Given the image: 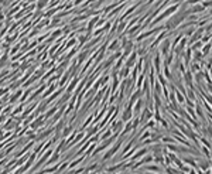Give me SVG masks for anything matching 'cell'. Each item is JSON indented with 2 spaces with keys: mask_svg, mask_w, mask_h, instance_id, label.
Masks as SVG:
<instances>
[{
  "mask_svg": "<svg viewBox=\"0 0 212 174\" xmlns=\"http://www.w3.org/2000/svg\"><path fill=\"white\" fill-rule=\"evenodd\" d=\"M123 143H125V139H123V137H119V139H117V142H115V143H113L112 146L108 149V151L105 153V156L100 159V163L105 164L108 160H110V159H112L113 156H115V154H116L117 151L120 150V147H122Z\"/></svg>",
  "mask_w": 212,
  "mask_h": 174,
  "instance_id": "1",
  "label": "cell"
},
{
  "mask_svg": "<svg viewBox=\"0 0 212 174\" xmlns=\"http://www.w3.org/2000/svg\"><path fill=\"white\" fill-rule=\"evenodd\" d=\"M45 117H44V115H38V116L34 117V121L31 122L30 125H28V127H31L33 130H38L40 127H43L44 125H45Z\"/></svg>",
  "mask_w": 212,
  "mask_h": 174,
  "instance_id": "2",
  "label": "cell"
},
{
  "mask_svg": "<svg viewBox=\"0 0 212 174\" xmlns=\"http://www.w3.org/2000/svg\"><path fill=\"white\" fill-rule=\"evenodd\" d=\"M147 153H149V147H143V146H142V147H139L136 151H134V154H133L129 160L136 161V160H139V159H142L143 156H146Z\"/></svg>",
  "mask_w": 212,
  "mask_h": 174,
  "instance_id": "3",
  "label": "cell"
},
{
  "mask_svg": "<svg viewBox=\"0 0 212 174\" xmlns=\"http://www.w3.org/2000/svg\"><path fill=\"white\" fill-rule=\"evenodd\" d=\"M137 57H139V55H137L136 51H132L129 57H126V60H125V64H123V65H125V67H127V68H132L133 65H136Z\"/></svg>",
  "mask_w": 212,
  "mask_h": 174,
  "instance_id": "4",
  "label": "cell"
},
{
  "mask_svg": "<svg viewBox=\"0 0 212 174\" xmlns=\"http://www.w3.org/2000/svg\"><path fill=\"white\" fill-rule=\"evenodd\" d=\"M170 47H171V43H170V40L167 38V40H164L161 43V47H160V51L159 53L161 54V57H167L171 51H170Z\"/></svg>",
  "mask_w": 212,
  "mask_h": 174,
  "instance_id": "5",
  "label": "cell"
},
{
  "mask_svg": "<svg viewBox=\"0 0 212 174\" xmlns=\"http://www.w3.org/2000/svg\"><path fill=\"white\" fill-rule=\"evenodd\" d=\"M153 68H154V71H156L157 74H160V72H163L161 71V55H160V53L157 51L156 55H154V60H153Z\"/></svg>",
  "mask_w": 212,
  "mask_h": 174,
  "instance_id": "6",
  "label": "cell"
},
{
  "mask_svg": "<svg viewBox=\"0 0 212 174\" xmlns=\"http://www.w3.org/2000/svg\"><path fill=\"white\" fill-rule=\"evenodd\" d=\"M81 78H82V77H74L72 81H70V84H68V87H66L65 92H68V94H72L74 91H75L76 85H78V82L81 81Z\"/></svg>",
  "mask_w": 212,
  "mask_h": 174,
  "instance_id": "7",
  "label": "cell"
},
{
  "mask_svg": "<svg viewBox=\"0 0 212 174\" xmlns=\"http://www.w3.org/2000/svg\"><path fill=\"white\" fill-rule=\"evenodd\" d=\"M117 48H120V40L116 37L112 41V44H109V45L106 47V51H108V53H113V51H116Z\"/></svg>",
  "mask_w": 212,
  "mask_h": 174,
  "instance_id": "8",
  "label": "cell"
},
{
  "mask_svg": "<svg viewBox=\"0 0 212 174\" xmlns=\"http://www.w3.org/2000/svg\"><path fill=\"white\" fill-rule=\"evenodd\" d=\"M16 125H17V122H14L13 119H9V121L6 122V123H3L2 125V130H4V132H7V130H11V129H14L16 127Z\"/></svg>",
  "mask_w": 212,
  "mask_h": 174,
  "instance_id": "9",
  "label": "cell"
},
{
  "mask_svg": "<svg viewBox=\"0 0 212 174\" xmlns=\"http://www.w3.org/2000/svg\"><path fill=\"white\" fill-rule=\"evenodd\" d=\"M57 88H58V84H51L48 88H45V91H44L43 94H41V99H45V98L48 96L50 94H53Z\"/></svg>",
  "mask_w": 212,
  "mask_h": 174,
  "instance_id": "10",
  "label": "cell"
},
{
  "mask_svg": "<svg viewBox=\"0 0 212 174\" xmlns=\"http://www.w3.org/2000/svg\"><path fill=\"white\" fill-rule=\"evenodd\" d=\"M21 94H23V89H17L14 94H11L10 95V99H9V104L10 105H14L19 100V98L21 96Z\"/></svg>",
  "mask_w": 212,
  "mask_h": 174,
  "instance_id": "11",
  "label": "cell"
},
{
  "mask_svg": "<svg viewBox=\"0 0 212 174\" xmlns=\"http://www.w3.org/2000/svg\"><path fill=\"white\" fill-rule=\"evenodd\" d=\"M58 111V106L57 105H54L51 109H48V112H45V115H44V117H45V121H48V119H51V117L55 115V112Z\"/></svg>",
  "mask_w": 212,
  "mask_h": 174,
  "instance_id": "12",
  "label": "cell"
},
{
  "mask_svg": "<svg viewBox=\"0 0 212 174\" xmlns=\"http://www.w3.org/2000/svg\"><path fill=\"white\" fill-rule=\"evenodd\" d=\"M71 99V94H68V92H65V94H64L62 95V98H61V99L60 100H58V102H57V106H58V108H60V106H62V105L64 104H65V102H68V100H70Z\"/></svg>",
  "mask_w": 212,
  "mask_h": 174,
  "instance_id": "13",
  "label": "cell"
},
{
  "mask_svg": "<svg viewBox=\"0 0 212 174\" xmlns=\"http://www.w3.org/2000/svg\"><path fill=\"white\" fill-rule=\"evenodd\" d=\"M181 161H182L184 164H188V166L194 167V168L197 167V161H195V159H192V157H187V156H185V157H182Z\"/></svg>",
  "mask_w": 212,
  "mask_h": 174,
  "instance_id": "14",
  "label": "cell"
},
{
  "mask_svg": "<svg viewBox=\"0 0 212 174\" xmlns=\"http://www.w3.org/2000/svg\"><path fill=\"white\" fill-rule=\"evenodd\" d=\"M24 108H26V105L24 104H20L17 108H14V111H11V113H10V117H13V116H17L19 113H21V112L24 111Z\"/></svg>",
  "mask_w": 212,
  "mask_h": 174,
  "instance_id": "15",
  "label": "cell"
},
{
  "mask_svg": "<svg viewBox=\"0 0 212 174\" xmlns=\"http://www.w3.org/2000/svg\"><path fill=\"white\" fill-rule=\"evenodd\" d=\"M201 54H202V57H209L211 55V43H206V45H204Z\"/></svg>",
  "mask_w": 212,
  "mask_h": 174,
  "instance_id": "16",
  "label": "cell"
},
{
  "mask_svg": "<svg viewBox=\"0 0 212 174\" xmlns=\"http://www.w3.org/2000/svg\"><path fill=\"white\" fill-rule=\"evenodd\" d=\"M205 10L204 7L201 6V4H195V6L192 7V9H189V13L191 14H195V13H202V11Z\"/></svg>",
  "mask_w": 212,
  "mask_h": 174,
  "instance_id": "17",
  "label": "cell"
},
{
  "mask_svg": "<svg viewBox=\"0 0 212 174\" xmlns=\"http://www.w3.org/2000/svg\"><path fill=\"white\" fill-rule=\"evenodd\" d=\"M160 123L163 125V127H164L166 130H168V129H170V125L167 123V121H166V119H164V117H161V119H160Z\"/></svg>",
  "mask_w": 212,
  "mask_h": 174,
  "instance_id": "18",
  "label": "cell"
},
{
  "mask_svg": "<svg viewBox=\"0 0 212 174\" xmlns=\"http://www.w3.org/2000/svg\"><path fill=\"white\" fill-rule=\"evenodd\" d=\"M10 92V88H0V98L3 96V95L9 94Z\"/></svg>",
  "mask_w": 212,
  "mask_h": 174,
  "instance_id": "19",
  "label": "cell"
},
{
  "mask_svg": "<svg viewBox=\"0 0 212 174\" xmlns=\"http://www.w3.org/2000/svg\"><path fill=\"white\" fill-rule=\"evenodd\" d=\"M209 40H211V34H208V36H204V37H202V40H201V43L202 44L209 43Z\"/></svg>",
  "mask_w": 212,
  "mask_h": 174,
  "instance_id": "20",
  "label": "cell"
},
{
  "mask_svg": "<svg viewBox=\"0 0 212 174\" xmlns=\"http://www.w3.org/2000/svg\"><path fill=\"white\" fill-rule=\"evenodd\" d=\"M6 139H7V136H6V133H4V130H2V129H0V142L6 140Z\"/></svg>",
  "mask_w": 212,
  "mask_h": 174,
  "instance_id": "21",
  "label": "cell"
},
{
  "mask_svg": "<svg viewBox=\"0 0 212 174\" xmlns=\"http://www.w3.org/2000/svg\"><path fill=\"white\" fill-rule=\"evenodd\" d=\"M47 3H48V0H40V2H38V9H43Z\"/></svg>",
  "mask_w": 212,
  "mask_h": 174,
  "instance_id": "22",
  "label": "cell"
},
{
  "mask_svg": "<svg viewBox=\"0 0 212 174\" xmlns=\"http://www.w3.org/2000/svg\"><path fill=\"white\" fill-rule=\"evenodd\" d=\"M6 119H7V115L0 113V125H3L4 122H6Z\"/></svg>",
  "mask_w": 212,
  "mask_h": 174,
  "instance_id": "23",
  "label": "cell"
},
{
  "mask_svg": "<svg viewBox=\"0 0 212 174\" xmlns=\"http://www.w3.org/2000/svg\"><path fill=\"white\" fill-rule=\"evenodd\" d=\"M202 7H204V9H205V7H209L211 6V0H206V2H202V4H201Z\"/></svg>",
  "mask_w": 212,
  "mask_h": 174,
  "instance_id": "24",
  "label": "cell"
},
{
  "mask_svg": "<svg viewBox=\"0 0 212 174\" xmlns=\"http://www.w3.org/2000/svg\"><path fill=\"white\" fill-rule=\"evenodd\" d=\"M198 2H202V0H188L187 3H188V4H194V3H198Z\"/></svg>",
  "mask_w": 212,
  "mask_h": 174,
  "instance_id": "25",
  "label": "cell"
},
{
  "mask_svg": "<svg viewBox=\"0 0 212 174\" xmlns=\"http://www.w3.org/2000/svg\"><path fill=\"white\" fill-rule=\"evenodd\" d=\"M3 20H4V14L2 13V11H0V23H2Z\"/></svg>",
  "mask_w": 212,
  "mask_h": 174,
  "instance_id": "26",
  "label": "cell"
},
{
  "mask_svg": "<svg viewBox=\"0 0 212 174\" xmlns=\"http://www.w3.org/2000/svg\"><path fill=\"white\" fill-rule=\"evenodd\" d=\"M2 111H3V105H0V113H2Z\"/></svg>",
  "mask_w": 212,
  "mask_h": 174,
  "instance_id": "27",
  "label": "cell"
},
{
  "mask_svg": "<svg viewBox=\"0 0 212 174\" xmlns=\"http://www.w3.org/2000/svg\"><path fill=\"white\" fill-rule=\"evenodd\" d=\"M0 54H2V50H0Z\"/></svg>",
  "mask_w": 212,
  "mask_h": 174,
  "instance_id": "28",
  "label": "cell"
}]
</instances>
